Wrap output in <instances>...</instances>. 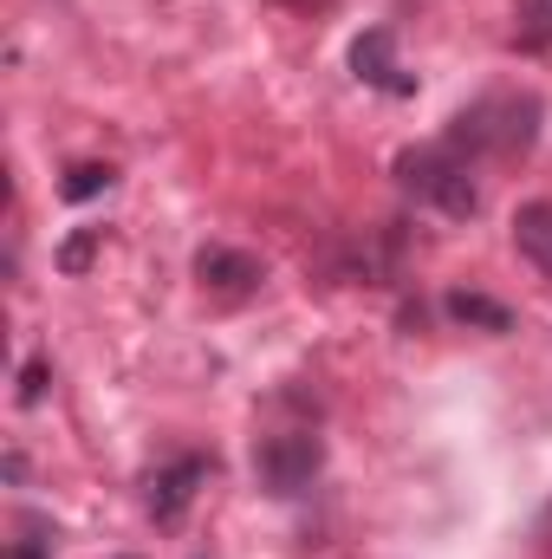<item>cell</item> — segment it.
<instances>
[{
    "label": "cell",
    "instance_id": "obj_12",
    "mask_svg": "<svg viewBox=\"0 0 552 559\" xmlns=\"http://www.w3.org/2000/svg\"><path fill=\"white\" fill-rule=\"evenodd\" d=\"M39 391H46V358H33V365L20 371V411H33V404H39Z\"/></svg>",
    "mask_w": 552,
    "mask_h": 559
},
{
    "label": "cell",
    "instance_id": "obj_10",
    "mask_svg": "<svg viewBox=\"0 0 552 559\" xmlns=\"http://www.w3.org/2000/svg\"><path fill=\"white\" fill-rule=\"evenodd\" d=\"M111 182H118V169H111V163H72V169H65V182H59V195H65V202H92V195H105Z\"/></svg>",
    "mask_w": 552,
    "mask_h": 559
},
{
    "label": "cell",
    "instance_id": "obj_7",
    "mask_svg": "<svg viewBox=\"0 0 552 559\" xmlns=\"http://www.w3.org/2000/svg\"><path fill=\"white\" fill-rule=\"evenodd\" d=\"M514 254H520L540 280H552V202L547 195L514 209Z\"/></svg>",
    "mask_w": 552,
    "mask_h": 559
},
{
    "label": "cell",
    "instance_id": "obj_3",
    "mask_svg": "<svg viewBox=\"0 0 552 559\" xmlns=\"http://www.w3.org/2000/svg\"><path fill=\"white\" fill-rule=\"evenodd\" d=\"M319 468H325V442H319L312 429H274V436L254 442V481H261L274 501L305 495V488L319 481Z\"/></svg>",
    "mask_w": 552,
    "mask_h": 559
},
{
    "label": "cell",
    "instance_id": "obj_1",
    "mask_svg": "<svg viewBox=\"0 0 552 559\" xmlns=\"http://www.w3.org/2000/svg\"><path fill=\"white\" fill-rule=\"evenodd\" d=\"M540 118H547V105H540V92H527V85H494V92H481L475 105H461L455 118H448V138L468 163L475 156H494V163H520L533 143H540Z\"/></svg>",
    "mask_w": 552,
    "mask_h": 559
},
{
    "label": "cell",
    "instance_id": "obj_4",
    "mask_svg": "<svg viewBox=\"0 0 552 559\" xmlns=\"http://www.w3.org/2000/svg\"><path fill=\"white\" fill-rule=\"evenodd\" d=\"M195 286L208 293V299H221V306H241V299H254L261 286H267V261L261 254H248V248H202L195 254Z\"/></svg>",
    "mask_w": 552,
    "mask_h": 559
},
{
    "label": "cell",
    "instance_id": "obj_2",
    "mask_svg": "<svg viewBox=\"0 0 552 559\" xmlns=\"http://www.w3.org/2000/svg\"><path fill=\"white\" fill-rule=\"evenodd\" d=\"M397 182H404V195H410V202L435 209V215H448V222L481 215L475 163H468L455 143H416V150H404V156H397Z\"/></svg>",
    "mask_w": 552,
    "mask_h": 559
},
{
    "label": "cell",
    "instance_id": "obj_9",
    "mask_svg": "<svg viewBox=\"0 0 552 559\" xmlns=\"http://www.w3.org/2000/svg\"><path fill=\"white\" fill-rule=\"evenodd\" d=\"M98 254H105V228H79V235H72V241H65V248L52 254V267H59L65 280H85Z\"/></svg>",
    "mask_w": 552,
    "mask_h": 559
},
{
    "label": "cell",
    "instance_id": "obj_6",
    "mask_svg": "<svg viewBox=\"0 0 552 559\" xmlns=\"http://www.w3.org/2000/svg\"><path fill=\"white\" fill-rule=\"evenodd\" d=\"M351 66H358V79L377 85V92H410V79H397L404 66H397V33H391V26L358 33V39H351Z\"/></svg>",
    "mask_w": 552,
    "mask_h": 559
},
{
    "label": "cell",
    "instance_id": "obj_5",
    "mask_svg": "<svg viewBox=\"0 0 552 559\" xmlns=\"http://www.w3.org/2000/svg\"><path fill=\"white\" fill-rule=\"evenodd\" d=\"M195 481H208V462H202V455H182L176 468H163V475L149 481V514H156V527H176V521L189 514Z\"/></svg>",
    "mask_w": 552,
    "mask_h": 559
},
{
    "label": "cell",
    "instance_id": "obj_8",
    "mask_svg": "<svg viewBox=\"0 0 552 559\" xmlns=\"http://www.w3.org/2000/svg\"><path fill=\"white\" fill-rule=\"evenodd\" d=\"M514 46L520 52H547L552 46V0H520L514 7Z\"/></svg>",
    "mask_w": 552,
    "mask_h": 559
},
{
    "label": "cell",
    "instance_id": "obj_11",
    "mask_svg": "<svg viewBox=\"0 0 552 559\" xmlns=\"http://www.w3.org/2000/svg\"><path fill=\"white\" fill-rule=\"evenodd\" d=\"M448 312H455V319H475V325H488V332H507V325H514L507 306H494V299H481V293H455Z\"/></svg>",
    "mask_w": 552,
    "mask_h": 559
}]
</instances>
